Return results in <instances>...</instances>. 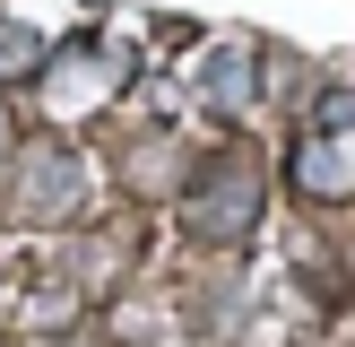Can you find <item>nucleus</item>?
I'll return each mask as SVG.
<instances>
[{"label": "nucleus", "mask_w": 355, "mask_h": 347, "mask_svg": "<svg viewBox=\"0 0 355 347\" xmlns=\"http://www.w3.org/2000/svg\"><path fill=\"white\" fill-rule=\"evenodd\" d=\"M26 191H17V208L26 217H61V208H78V165H69L61 148H26Z\"/></svg>", "instance_id": "obj_1"}, {"label": "nucleus", "mask_w": 355, "mask_h": 347, "mask_svg": "<svg viewBox=\"0 0 355 347\" xmlns=\"http://www.w3.org/2000/svg\"><path fill=\"white\" fill-rule=\"evenodd\" d=\"M225 183H234V191H217V200H200V208H191L208 235H234V226L252 217V200H260V183H243V174H225Z\"/></svg>", "instance_id": "obj_2"}]
</instances>
